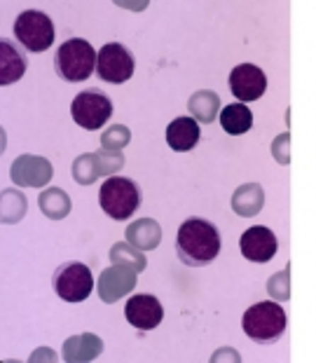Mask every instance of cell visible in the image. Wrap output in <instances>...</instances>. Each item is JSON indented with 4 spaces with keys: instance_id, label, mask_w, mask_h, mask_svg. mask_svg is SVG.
Returning a JSON list of instances; mask_svg holds the SVG:
<instances>
[{
    "instance_id": "cell-1",
    "label": "cell",
    "mask_w": 316,
    "mask_h": 363,
    "mask_svg": "<svg viewBox=\"0 0 316 363\" xmlns=\"http://www.w3.org/2000/svg\"><path fill=\"white\" fill-rule=\"evenodd\" d=\"M176 253L183 265L204 267L218 258L220 253V233L213 223L204 218H188L179 228L176 237Z\"/></svg>"
},
{
    "instance_id": "cell-2",
    "label": "cell",
    "mask_w": 316,
    "mask_h": 363,
    "mask_svg": "<svg viewBox=\"0 0 316 363\" xmlns=\"http://www.w3.org/2000/svg\"><path fill=\"white\" fill-rule=\"evenodd\" d=\"M286 326H288V314L276 300H265V303L251 305L244 312L242 319L244 333L258 345L279 342L281 335L286 333Z\"/></svg>"
},
{
    "instance_id": "cell-3",
    "label": "cell",
    "mask_w": 316,
    "mask_h": 363,
    "mask_svg": "<svg viewBox=\"0 0 316 363\" xmlns=\"http://www.w3.org/2000/svg\"><path fill=\"white\" fill-rule=\"evenodd\" d=\"M98 204L113 220H129L141 206V190L132 179L108 176L98 190Z\"/></svg>"
},
{
    "instance_id": "cell-4",
    "label": "cell",
    "mask_w": 316,
    "mask_h": 363,
    "mask_svg": "<svg viewBox=\"0 0 316 363\" xmlns=\"http://www.w3.org/2000/svg\"><path fill=\"white\" fill-rule=\"evenodd\" d=\"M54 68L66 82H82L87 80L96 68V52L94 48L82 40V38H71L57 50Z\"/></svg>"
},
{
    "instance_id": "cell-5",
    "label": "cell",
    "mask_w": 316,
    "mask_h": 363,
    "mask_svg": "<svg viewBox=\"0 0 316 363\" xmlns=\"http://www.w3.org/2000/svg\"><path fill=\"white\" fill-rule=\"evenodd\" d=\"M57 296L66 303H84L94 291V274L84 262H66L52 277Z\"/></svg>"
},
{
    "instance_id": "cell-6",
    "label": "cell",
    "mask_w": 316,
    "mask_h": 363,
    "mask_svg": "<svg viewBox=\"0 0 316 363\" xmlns=\"http://www.w3.org/2000/svg\"><path fill=\"white\" fill-rule=\"evenodd\" d=\"M14 38L19 45H24L28 52L40 54L52 48L54 43V24L52 19L40 10L21 12L14 21Z\"/></svg>"
},
{
    "instance_id": "cell-7",
    "label": "cell",
    "mask_w": 316,
    "mask_h": 363,
    "mask_svg": "<svg viewBox=\"0 0 316 363\" xmlns=\"http://www.w3.org/2000/svg\"><path fill=\"white\" fill-rule=\"evenodd\" d=\"M125 167V155L115 150H96V152H84V155L75 157L71 174L75 183L80 185H91L98 181L101 176H115L120 169Z\"/></svg>"
},
{
    "instance_id": "cell-8",
    "label": "cell",
    "mask_w": 316,
    "mask_h": 363,
    "mask_svg": "<svg viewBox=\"0 0 316 363\" xmlns=\"http://www.w3.org/2000/svg\"><path fill=\"white\" fill-rule=\"evenodd\" d=\"M71 115L78 127L87 129V131H96L111 120L113 101L98 89H84L73 99Z\"/></svg>"
},
{
    "instance_id": "cell-9",
    "label": "cell",
    "mask_w": 316,
    "mask_h": 363,
    "mask_svg": "<svg viewBox=\"0 0 316 363\" xmlns=\"http://www.w3.org/2000/svg\"><path fill=\"white\" fill-rule=\"evenodd\" d=\"M136 61L122 43H108L96 52V73L98 78L113 84L127 82L134 75Z\"/></svg>"
},
{
    "instance_id": "cell-10",
    "label": "cell",
    "mask_w": 316,
    "mask_h": 363,
    "mask_svg": "<svg viewBox=\"0 0 316 363\" xmlns=\"http://www.w3.org/2000/svg\"><path fill=\"white\" fill-rule=\"evenodd\" d=\"M54 176L50 160L40 155H19L10 167V179L17 188H45Z\"/></svg>"
},
{
    "instance_id": "cell-11",
    "label": "cell",
    "mask_w": 316,
    "mask_h": 363,
    "mask_svg": "<svg viewBox=\"0 0 316 363\" xmlns=\"http://www.w3.org/2000/svg\"><path fill=\"white\" fill-rule=\"evenodd\" d=\"M136 284H138V272H134V269L127 265H118V262H115V265L106 267L101 277H98L96 291L103 303L113 305L125 296H129V293L136 289Z\"/></svg>"
},
{
    "instance_id": "cell-12",
    "label": "cell",
    "mask_w": 316,
    "mask_h": 363,
    "mask_svg": "<svg viewBox=\"0 0 316 363\" xmlns=\"http://www.w3.org/2000/svg\"><path fill=\"white\" fill-rule=\"evenodd\" d=\"M230 89L242 104L258 101L267 91V75L256 64H239L230 73Z\"/></svg>"
},
{
    "instance_id": "cell-13",
    "label": "cell",
    "mask_w": 316,
    "mask_h": 363,
    "mask_svg": "<svg viewBox=\"0 0 316 363\" xmlns=\"http://www.w3.org/2000/svg\"><path fill=\"white\" fill-rule=\"evenodd\" d=\"M125 316L138 330H152L157 328L162 319H164V307L162 303L150 296V293H141V296H132L125 305Z\"/></svg>"
},
{
    "instance_id": "cell-14",
    "label": "cell",
    "mask_w": 316,
    "mask_h": 363,
    "mask_svg": "<svg viewBox=\"0 0 316 363\" xmlns=\"http://www.w3.org/2000/svg\"><path fill=\"white\" fill-rule=\"evenodd\" d=\"M239 249H242L244 258L251 262H269L276 256V235L265 225H253L239 239Z\"/></svg>"
},
{
    "instance_id": "cell-15",
    "label": "cell",
    "mask_w": 316,
    "mask_h": 363,
    "mask_svg": "<svg viewBox=\"0 0 316 363\" xmlns=\"http://www.w3.org/2000/svg\"><path fill=\"white\" fill-rule=\"evenodd\" d=\"M103 340L94 333H80L68 337L61 347V359L68 363H89L101 357Z\"/></svg>"
},
{
    "instance_id": "cell-16",
    "label": "cell",
    "mask_w": 316,
    "mask_h": 363,
    "mask_svg": "<svg viewBox=\"0 0 316 363\" xmlns=\"http://www.w3.org/2000/svg\"><path fill=\"white\" fill-rule=\"evenodd\" d=\"M26 75V54L12 40L0 38V87L19 82Z\"/></svg>"
},
{
    "instance_id": "cell-17",
    "label": "cell",
    "mask_w": 316,
    "mask_h": 363,
    "mask_svg": "<svg viewBox=\"0 0 316 363\" xmlns=\"http://www.w3.org/2000/svg\"><path fill=\"white\" fill-rule=\"evenodd\" d=\"M199 125L197 120L188 118H176L174 122H169L167 127V143L174 152H190L199 143Z\"/></svg>"
},
{
    "instance_id": "cell-18",
    "label": "cell",
    "mask_w": 316,
    "mask_h": 363,
    "mask_svg": "<svg viewBox=\"0 0 316 363\" xmlns=\"http://www.w3.org/2000/svg\"><path fill=\"white\" fill-rule=\"evenodd\" d=\"M265 206V190L260 183H244L239 185L232 195V211L242 218H253L263 211Z\"/></svg>"
},
{
    "instance_id": "cell-19",
    "label": "cell",
    "mask_w": 316,
    "mask_h": 363,
    "mask_svg": "<svg viewBox=\"0 0 316 363\" xmlns=\"http://www.w3.org/2000/svg\"><path fill=\"white\" fill-rule=\"evenodd\" d=\"M125 239L138 251H152L157 249L162 242V228L155 218H141L134 220L132 225L125 230Z\"/></svg>"
},
{
    "instance_id": "cell-20",
    "label": "cell",
    "mask_w": 316,
    "mask_h": 363,
    "mask_svg": "<svg viewBox=\"0 0 316 363\" xmlns=\"http://www.w3.org/2000/svg\"><path fill=\"white\" fill-rule=\"evenodd\" d=\"M188 108L192 113V120H197V125H211L220 113V96L211 89H199L190 96Z\"/></svg>"
},
{
    "instance_id": "cell-21",
    "label": "cell",
    "mask_w": 316,
    "mask_h": 363,
    "mask_svg": "<svg viewBox=\"0 0 316 363\" xmlns=\"http://www.w3.org/2000/svg\"><path fill=\"white\" fill-rule=\"evenodd\" d=\"M28 211V199L19 188H7L0 192V223L3 225H17L24 220Z\"/></svg>"
},
{
    "instance_id": "cell-22",
    "label": "cell",
    "mask_w": 316,
    "mask_h": 363,
    "mask_svg": "<svg viewBox=\"0 0 316 363\" xmlns=\"http://www.w3.org/2000/svg\"><path fill=\"white\" fill-rule=\"evenodd\" d=\"M220 127L230 136H242L253 127V113L246 104H230L220 108Z\"/></svg>"
},
{
    "instance_id": "cell-23",
    "label": "cell",
    "mask_w": 316,
    "mask_h": 363,
    "mask_svg": "<svg viewBox=\"0 0 316 363\" xmlns=\"http://www.w3.org/2000/svg\"><path fill=\"white\" fill-rule=\"evenodd\" d=\"M38 204H40V211L47 216L50 220H64L68 213H71V197H68L66 190L61 188H47L40 192V199H38Z\"/></svg>"
},
{
    "instance_id": "cell-24",
    "label": "cell",
    "mask_w": 316,
    "mask_h": 363,
    "mask_svg": "<svg viewBox=\"0 0 316 363\" xmlns=\"http://www.w3.org/2000/svg\"><path fill=\"white\" fill-rule=\"evenodd\" d=\"M111 260L118 262V265H127L132 267L134 272H143L148 267V258L143 256V251H138L136 246H132L129 242H118L113 244L111 249Z\"/></svg>"
},
{
    "instance_id": "cell-25",
    "label": "cell",
    "mask_w": 316,
    "mask_h": 363,
    "mask_svg": "<svg viewBox=\"0 0 316 363\" xmlns=\"http://www.w3.org/2000/svg\"><path fill=\"white\" fill-rule=\"evenodd\" d=\"M129 141H132V131H129V127H125V125H113L101 134L103 150L122 152L129 145Z\"/></svg>"
},
{
    "instance_id": "cell-26",
    "label": "cell",
    "mask_w": 316,
    "mask_h": 363,
    "mask_svg": "<svg viewBox=\"0 0 316 363\" xmlns=\"http://www.w3.org/2000/svg\"><path fill=\"white\" fill-rule=\"evenodd\" d=\"M267 293L272 296V300H276V303H286V300H290V265H286L281 272L269 277Z\"/></svg>"
},
{
    "instance_id": "cell-27",
    "label": "cell",
    "mask_w": 316,
    "mask_h": 363,
    "mask_svg": "<svg viewBox=\"0 0 316 363\" xmlns=\"http://www.w3.org/2000/svg\"><path fill=\"white\" fill-rule=\"evenodd\" d=\"M272 155L281 167H286L290 162V134L288 131H283V134H279L272 141Z\"/></svg>"
},
{
    "instance_id": "cell-28",
    "label": "cell",
    "mask_w": 316,
    "mask_h": 363,
    "mask_svg": "<svg viewBox=\"0 0 316 363\" xmlns=\"http://www.w3.org/2000/svg\"><path fill=\"white\" fill-rule=\"evenodd\" d=\"M30 363H35V361H57V354H54L50 347H40V350H35L33 354H30Z\"/></svg>"
},
{
    "instance_id": "cell-29",
    "label": "cell",
    "mask_w": 316,
    "mask_h": 363,
    "mask_svg": "<svg viewBox=\"0 0 316 363\" xmlns=\"http://www.w3.org/2000/svg\"><path fill=\"white\" fill-rule=\"evenodd\" d=\"M220 359H232V361H239V354H235V350H218V354L211 359V361H220Z\"/></svg>"
},
{
    "instance_id": "cell-30",
    "label": "cell",
    "mask_w": 316,
    "mask_h": 363,
    "mask_svg": "<svg viewBox=\"0 0 316 363\" xmlns=\"http://www.w3.org/2000/svg\"><path fill=\"white\" fill-rule=\"evenodd\" d=\"M5 150H7V131L0 127V157H3Z\"/></svg>"
}]
</instances>
